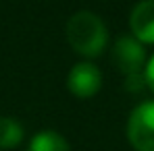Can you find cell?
<instances>
[{
    "mask_svg": "<svg viewBox=\"0 0 154 151\" xmlns=\"http://www.w3.org/2000/svg\"><path fill=\"white\" fill-rule=\"evenodd\" d=\"M67 42L73 52L85 58H96L106 50L108 29L96 13L77 10L67 21Z\"/></svg>",
    "mask_w": 154,
    "mask_h": 151,
    "instance_id": "cell-1",
    "label": "cell"
},
{
    "mask_svg": "<svg viewBox=\"0 0 154 151\" xmlns=\"http://www.w3.org/2000/svg\"><path fill=\"white\" fill-rule=\"evenodd\" d=\"M127 139L135 151H154V100L144 101L131 110Z\"/></svg>",
    "mask_w": 154,
    "mask_h": 151,
    "instance_id": "cell-2",
    "label": "cell"
},
{
    "mask_svg": "<svg viewBox=\"0 0 154 151\" xmlns=\"http://www.w3.org/2000/svg\"><path fill=\"white\" fill-rule=\"evenodd\" d=\"M110 56H112L115 66L125 77L144 75V68H146V62H148L146 48L133 35H121L115 42Z\"/></svg>",
    "mask_w": 154,
    "mask_h": 151,
    "instance_id": "cell-3",
    "label": "cell"
},
{
    "mask_svg": "<svg viewBox=\"0 0 154 151\" xmlns=\"http://www.w3.org/2000/svg\"><path fill=\"white\" fill-rule=\"evenodd\" d=\"M102 87V73L92 62H77L67 75V89L77 100L94 97Z\"/></svg>",
    "mask_w": 154,
    "mask_h": 151,
    "instance_id": "cell-4",
    "label": "cell"
},
{
    "mask_svg": "<svg viewBox=\"0 0 154 151\" xmlns=\"http://www.w3.org/2000/svg\"><path fill=\"white\" fill-rule=\"evenodd\" d=\"M129 29L140 44H154V0H140L133 6Z\"/></svg>",
    "mask_w": 154,
    "mask_h": 151,
    "instance_id": "cell-5",
    "label": "cell"
},
{
    "mask_svg": "<svg viewBox=\"0 0 154 151\" xmlns=\"http://www.w3.org/2000/svg\"><path fill=\"white\" fill-rule=\"evenodd\" d=\"M27 151H71V147H69L67 139L60 132L44 128L38 135H33V139L29 141Z\"/></svg>",
    "mask_w": 154,
    "mask_h": 151,
    "instance_id": "cell-6",
    "label": "cell"
},
{
    "mask_svg": "<svg viewBox=\"0 0 154 151\" xmlns=\"http://www.w3.org/2000/svg\"><path fill=\"white\" fill-rule=\"evenodd\" d=\"M25 137L23 124L11 116H0V149H15Z\"/></svg>",
    "mask_w": 154,
    "mask_h": 151,
    "instance_id": "cell-7",
    "label": "cell"
},
{
    "mask_svg": "<svg viewBox=\"0 0 154 151\" xmlns=\"http://www.w3.org/2000/svg\"><path fill=\"white\" fill-rule=\"evenodd\" d=\"M144 79H146V87H150L154 93V54L148 58L146 68H144Z\"/></svg>",
    "mask_w": 154,
    "mask_h": 151,
    "instance_id": "cell-8",
    "label": "cell"
}]
</instances>
